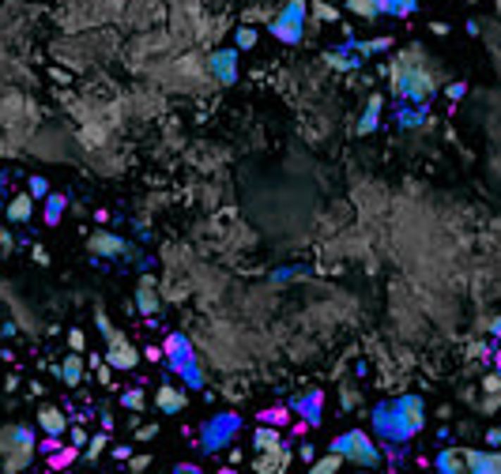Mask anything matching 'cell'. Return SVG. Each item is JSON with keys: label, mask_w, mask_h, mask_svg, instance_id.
Returning a JSON list of instances; mask_svg holds the SVG:
<instances>
[{"label": "cell", "mask_w": 501, "mask_h": 474, "mask_svg": "<svg viewBox=\"0 0 501 474\" xmlns=\"http://www.w3.org/2000/svg\"><path fill=\"white\" fill-rule=\"evenodd\" d=\"M438 474H483L486 467V451L478 448H441L433 459Z\"/></svg>", "instance_id": "7"}, {"label": "cell", "mask_w": 501, "mask_h": 474, "mask_svg": "<svg viewBox=\"0 0 501 474\" xmlns=\"http://www.w3.org/2000/svg\"><path fill=\"white\" fill-rule=\"evenodd\" d=\"M483 388H486L490 395H497V392H501V373H494V377H486V380H483Z\"/></svg>", "instance_id": "43"}, {"label": "cell", "mask_w": 501, "mask_h": 474, "mask_svg": "<svg viewBox=\"0 0 501 474\" xmlns=\"http://www.w3.org/2000/svg\"><path fill=\"white\" fill-rule=\"evenodd\" d=\"M464 94H467V83H464V80H456V83L445 87V98H449V102H460Z\"/></svg>", "instance_id": "35"}, {"label": "cell", "mask_w": 501, "mask_h": 474, "mask_svg": "<svg viewBox=\"0 0 501 474\" xmlns=\"http://www.w3.org/2000/svg\"><path fill=\"white\" fill-rule=\"evenodd\" d=\"M38 429L46 437H64L68 433V414H64L61 406H42L38 411Z\"/></svg>", "instance_id": "17"}, {"label": "cell", "mask_w": 501, "mask_h": 474, "mask_svg": "<svg viewBox=\"0 0 501 474\" xmlns=\"http://www.w3.org/2000/svg\"><path fill=\"white\" fill-rule=\"evenodd\" d=\"M253 448H256V451H271V448H283V437H279V429H276V425H264V422H260V429L253 433Z\"/></svg>", "instance_id": "23"}, {"label": "cell", "mask_w": 501, "mask_h": 474, "mask_svg": "<svg viewBox=\"0 0 501 474\" xmlns=\"http://www.w3.org/2000/svg\"><path fill=\"white\" fill-rule=\"evenodd\" d=\"M388 87L396 102H411V106H430L438 94V75L426 64L419 49H404L396 61L388 64Z\"/></svg>", "instance_id": "1"}, {"label": "cell", "mask_w": 501, "mask_h": 474, "mask_svg": "<svg viewBox=\"0 0 501 474\" xmlns=\"http://www.w3.org/2000/svg\"><path fill=\"white\" fill-rule=\"evenodd\" d=\"M426 429V403L422 395H400L392 403L373 406V433L385 444H407Z\"/></svg>", "instance_id": "2"}, {"label": "cell", "mask_w": 501, "mask_h": 474, "mask_svg": "<svg viewBox=\"0 0 501 474\" xmlns=\"http://www.w3.org/2000/svg\"><path fill=\"white\" fill-rule=\"evenodd\" d=\"M237 433H242V414H237V411H223V414L208 418L204 429H200L204 456H215V451H223V448H234Z\"/></svg>", "instance_id": "5"}, {"label": "cell", "mask_w": 501, "mask_h": 474, "mask_svg": "<svg viewBox=\"0 0 501 474\" xmlns=\"http://www.w3.org/2000/svg\"><path fill=\"white\" fill-rule=\"evenodd\" d=\"M53 373H57V377H61L64 384H68V388H75V384H83V380H87V373H83V354H75V350H72V354L64 358L61 366L53 369Z\"/></svg>", "instance_id": "21"}, {"label": "cell", "mask_w": 501, "mask_h": 474, "mask_svg": "<svg viewBox=\"0 0 501 474\" xmlns=\"http://www.w3.org/2000/svg\"><path fill=\"white\" fill-rule=\"evenodd\" d=\"M27 192L35 196V200H46V196H49V181L42 177V173H35V177L27 181Z\"/></svg>", "instance_id": "31"}, {"label": "cell", "mask_w": 501, "mask_h": 474, "mask_svg": "<svg viewBox=\"0 0 501 474\" xmlns=\"http://www.w3.org/2000/svg\"><path fill=\"white\" fill-rule=\"evenodd\" d=\"M64 207H68V196L64 192H49L46 196V207H42V215H46V226H57L64 218Z\"/></svg>", "instance_id": "22"}, {"label": "cell", "mask_w": 501, "mask_h": 474, "mask_svg": "<svg viewBox=\"0 0 501 474\" xmlns=\"http://www.w3.org/2000/svg\"><path fill=\"white\" fill-rule=\"evenodd\" d=\"M106 361L117 369V373H128V369H136V361H140V350L128 343V335L125 332H113L106 335Z\"/></svg>", "instance_id": "8"}, {"label": "cell", "mask_w": 501, "mask_h": 474, "mask_svg": "<svg viewBox=\"0 0 501 474\" xmlns=\"http://www.w3.org/2000/svg\"><path fill=\"white\" fill-rule=\"evenodd\" d=\"M30 215H35V196H30V192H16L12 196V200H8L4 204V218H8V223H30Z\"/></svg>", "instance_id": "20"}, {"label": "cell", "mask_w": 501, "mask_h": 474, "mask_svg": "<svg viewBox=\"0 0 501 474\" xmlns=\"http://www.w3.org/2000/svg\"><path fill=\"white\" fill-rule=\"evenodd\" d=\"M335 456H343V463H354V467H377L381 463V448L373 444V437L362 433V429H347V433H340L332 440Z\"/></svg>", "instance_id": "4"}, {"label": "cell", "mask_w": 501, "mask_h": 474, "mask_svg": "<svg viewBox=\"0 0 501 474\" xmlns=\"http://www.w3.org/2000/svg\"><path fill=\"white\" fill-rule=\"evenodd\" d=\"M173 474H204V470L196 467V463H178V467H173Z\"/></svg>", "instance_id": "45"}, {"label": "cell", "mask_w": 501, "mask_h": 474, "mask_svg": "<svg viewBox=\"0 0 501 474\" xmlns=\"http://www.w3.org/2000/svg\"><path fill=\"white\" fill-rule=\"evenodd\" d=\"M483 474H501V451H486V467Z\"/></svg>", "instance_id": "39"}, {"label": "cell", "mask_w": 501, "mask_h": 474, "mask_svg": "<svg viewBox=\"0 0 501 474\" xmlns=\"http://www.w3.org/2000/svg\"><path fill=\"white\" fill-rule=\"evenodd\" d=\"M430 120V106H411V102H396V125L411 132V128H422Z\"/></svg>", "instance_id": "19"}, {"label": "cell", "mask_w": 501, "mask_h": 474, "mask_svg": "<svg viewBox=\"0 0 501 474\" xmlns=\"http://www.w3.org/2000/svg\"><path fill=\"white\" fill-rule=\"evenodd\" d=\"M415 474H419V470H415Z\"/></svg>", "instance_id": "54"}, {"label": "cell", "mask_w": 501, "mask_h": 474, "mask_svg": "<svg viewBox=\"0 0 501 474\" xmlns=\"http://www.w3.org/2000/svg\"><path fill=\"white\" fill-rule=\"evenodd\" d=\"M309 8H313V15H317L321 23H340V8L324 4V0H317V4H309Z\"/></svg>", "instance_id": "30"}, {"label": "cell", "mask_w": 501, "mask_h": 474, "mask_svg": "<svg viewBox=\"0 0 501 474\" xmlns=\"http://www.w3.org/2000/svg\"><path fill=\"white\" fill-rule=\"evenodd\" d=\"M94 320H98V332H102V335L113 332V324H110V316H106V313H94Z\"/></svg>", "instance_id": "44"}, {"label": "cell", "mask_w": 501, "mask_h": 474, "mask_svg": "<svg viewBox=\"0 0 501 474\" xmlns=\"http://www.w3.org/2000/svg\"><path fill=\"white\" fill-rule=\"evenodd\" d=\"M121 406H125V411H144V406H147L144 388H128V392L121 395Z\"/></svg>", "instance_id": "29"}, {"label": "cell", "mask_w": 501, "mask_h": 474, "mask_svg": "<svg viewBox=\"0 0 501 474\" xmlns=\"http://www.w3.org/2000/svg\"><path fill=\"white\" fill-rule=\"evenodd\" d=\"M136 308L147 320H155L162 313V301H159V290H155V279H151V275H144V279L136 282Z\"/></svg>", "instance_id": "15"}, {"label": "cell", "mask_w": 501, "mask_h": 474, "mask_svg": "<svg viewBox=\"0 0 501 474\" xmlns=\"http://www.w3.org/2000/svg\"><path fill=\"white\" fill-rule=\"evenodd\" d=\"M340 467H343V456H335V451H328L324 459L309 463V474H340Z\"/></svg>", "instance_id": "25"}, {"label": "cell", "mask_w": 501, "mask_h": 474, "mask_svg": "<svg viewBox=\"0 0 501 474\" xmlns=\"http://www.w3.org/2000/svg\"><path fill=\"white\" fill-rule=\"evenodd\" d=\"M490 335L501 339V316H494V320H490Z\"/></svg>", "instance_id": "47"}, {"label": "cell", "mask_w": 501, "mask_h": 474, "mask_svg": "<svg viewBox=\"0 0 501 474\" xmlns=\"http://www.w3.org/2000/svg\"><path fill=\"white\" fill-rule=\"evenodd\" d=\"M87 249H91L94 256H102V260H117V256L128 252V241L110 234V230H98V234H91V241H87Z\"/></svg>", "instance_id": "11"}, {"label": "cell", "mask_w": 501, "mask_h": 474, "mask_svg": "<svg viewBox=\"0 0 501 474\" xmlns=\"http://www.w3.org/2000/svg\"><path fill=\"white\" fill-rule=\"evenodd\" d=\"M38 448L46 451V456H53V451H61V448H64V437H46V440H42Z\"/></svg>", "instance_id": "40"}, {"label": "cell", "mask_w": 501, "mask_h": 474, "mask_svg": "<svg viewBox=\"0 0 501 474\" xmlns=\"http://www.w3.org/2000/svg\"><path fill=\"white\" fill-rule=\"evenodd\" d=\"M155 403L162 414H181L185 406H189V395H185V388H173V384H162V388L155 392Z\"/></svg>", "instance_id": "18"}, {"label": "cell", "mask_w": 501, "mask_h": 474, "mask_svg": "<svg viewBox=\"0 0 501 474\" xmlns=\"http://www.w3.org/2000/svg\"><path fill=\"white\" fill-rule=\"evenodd\" d=\"M12 249H16L12 230H8V226H0V260H4V256H12Z\"/></svg>", "instance_id": "33"}, {"label": "cell", "mask_w": 501, "mask_h": 474, "mask_svg": "<svg viewBox=\"0 0 501 474\" xmlns=\"http://www.w3.org/2000/svg\"><path fill=\"white\" fill-rule=\"evenodd\" d=\"M102 429H106V433L113 429V414H110V411H102Z\"/></svg>", "instance_id": "49"}, {"label": "cell", "mask_w": 501, "mask_h": 474, "mask_svg": "<svg viewBox=\"0 0 501 474\" xmlns=\"http://www.w3.org/2000/svg\"><path fill=\"white\" fill-rule=\"evenodd\" d=\"M113 456L128 463V459H132V448H128V444H117V448H113Z\"/></svg>", "instance_id": "46"}, {"label": "cell", "mask_w": 501, "mask_h": 474, "mask_svg": "<svg viewBox=\"0 0 501 474\" xmlns=\"http://www.w3.org/2000/svg\"><path fill=\"white\" fill-rule=\"evenodd\" d=\"M486 448L490 451H501V429H486Z\"/></svg>", "instance_id": "42"}, {"label": "cell", "mask_w": 501, "mask_h": 474, "mask_svg": "<svg viewBox=\"0 0 501 474\" xmlns=\"http://www.w3.org/2000/svg\"><path fill=\"white\" fill-rule=\"evenodd\" d=\"M57 474H72V470H57Z\"/></svg>", "instance_id": "53"}, {"label": "cell", "mask_w": 501, "mask_h": 474, "mask_svg": "<svg viewBox=\"0 0 501 474\" xmlns=\"http://www.w3.org/2000/svg\"><path fill=\"white\" fill-rule=\"evenodd\" d=\"M144 358H151V361H159V358H162V350H159V347H147V350H144Z\"/></svg>", "instance_id": "50"}, {"label": "cell", "mask_w": 501, "mask_h": 474, "mask_svg": "<svg viewBox=\"0 0 501 474\" xmlns=\"http://www.w3.org/2000/svg\"><path fill=\"white\" fill-rule=\"evenodd\" d=\"M162 354L170 358V366H173V373L185 380V388H204V373H200V366H196L192 347H189V339H185L181 332H170V335H166Z\"/></svg>", "instance_id": "6"}, {"label": "cell", "mask_w": 501, "mask_h": 474, "mask_svg": "<svg viewBox=\"0 0 501 474\" xmlns=\"http://www.w3.org/2000/svg\"><path fill=\"white\" fill-rule=\"evenodd\" d=\"M75 456H80V448H75V444H64L57 456H49V470H68Z\"/></svg>", "instance_id": "27"}, {"label": "cell", "mask_w": 501, "mask_h": 474, "mask_svg": "<svg viewBox=\"0 0 501 474\" xmlns=\"http://www.w3.org/2000/svg\"><path fill=\"white\" fill-rule=\"evenodd\" d=\"M151 467V456H147V451H144V456H132V459H128V470H132V474H144Z\"/></svg>", "instance_id": "38"}, {"label": "cell", "mask_w": 501, "mask_h": 474, "mask_svg": "<svg viewBox=\"0 0 501 474\" xmlns=\"http://www.w3.org/2000/svg\"><path fill=\"white\" fill-rule=\"evenodd\" d=\"M256 42H260V30H256L253 23H242V27L234 30V46L242 49V53H245V49H253Z\"/></svg>", "instance_id": "24"}, {"label": "cell", "mask_w": 501, "mask_h": 474, "mask_svg": "<svg viewBox=\"0 0 501 474\" xmlns=\"http://www.w3.org/2000/svg\"><path fill=\"white\" fill-rule=\"evenodd\" d=\"M87 440H91V433H87L83 425H68V444H75V448H87Z\"/></svg>", "instance_id": "34"}, {"label": "cell", "mask_w": 501, "mask_h": 474, "mask_svg": "<svg viewBox=\"0 0 501 474\" xmlns=\"http://www.w3.org/2000/svg\"><path fill=\"white\" fill-rule=\"evenodd\" d=\"M38 448V437L30 425H8L0 433V456H12V451H35Z\"/></svg>", "instance_id": "10"}, {"label": "cell", "mask_w": 501, "mask_h": 474, "mask_svg": "<svg viewBox=\"0 0 501 474\" xmlns=\"http://www.w3.org/2000/svg\"><path fill=\"white\" fill-rule=\"evenodd\" d=\"M290 411L302 418V422H309V425H321V418H324V392L321 388H309L302 399H294L290 403Z\"/></svg>", "instance_id": "12"}, {"label": "cell", "mask_w": 501, "mask_h": 474, "mask_svg": "<svg viewBox=\"0 0 501 474\" xmlns=\"http://www.w3.org/2000/svg\"><path fill=\"white\" fill-rule=\"evenodd\" d=\"M347 12H354L358 19H377V0H347Z\"/></svg>", "instance_id": "28"}, {"label": "cell", "mask_w": 501, "mask_h": 474, "mask_svg": "<svg viewBox=\"0 0 501 474\" xmlns=\"http://www.w3.org/2000/svg\"><path fill=\"white\" fill-rule=\"evenodd\" d=\"M106 440H110V437H106V433H91V440H87V459H98V456H102V448H106Z\"/></svg>", "instance_id": "32"}, {"label": "cell", "mask_w": 501, "mask_h": 474, "mask_svg": "<svg viewBox=\"0 0 501 474\" xmlns=\"http://www.w3.org/2000/svg\"><path fill=\"white\" fill-rule=\"evenodd\" d=\"M237 46H223V49H211L208 53V72L219 87H230L237 83Z\"/></svg>", "instance_id": "9"}, {"label": "cell", "mask_w": 501, "mask_h": 474, "mask_svg": "<svg viewBox=\"0 0 501 474\" xmlns=\"http://www.w3.org/2000/svg\"><path fill=\"white\" fill-rule=\"evenodd\" d=\"M309 27V0H283L268 19V35L283 46H302Z\"/></svg>", "instance_id": "3"}, {"label": "cell", "mask_w": 501, "mask_h": 474, "mask_svg": "<svg viewBox=\"0 0 501 474\" xmlns=\"http://www.w3.org/2000/svg\"><path fill=\"white\" fill-rule=\"evenodd\" d=\"M298 456H302V459H317V451H313V444H302Z\"/></svg>", "instance_id": "48"}, {"label": "cell", "mask_w": 501, "mask_h": 474, "mask_svg": "<svg viewBox=\"0 0 501 474\" xmlns=\"http://www.w3.org/2000/svg\"><path fill=\"white\" fill-rule=\"evenodd\" d=\"M0 211H4V177H0Z\"/></svg>", "instance_id": "51"}, {"label": "cell", "mask_w": 501, "mask_h": 474, "mask_svg": "<svg viewBox=\"0 0 501 474\" xmlns=\"http://www.w3.org/2000/svg\"><path fill=\"white\" fill-rule=\"evenodd\" d=\"M283 418H287V406H276V411H264V414H260V422H264V425H279Z\"/></svg>", "instance_id": "37"}, {"label": "cell", "mask_w": 501, "mask_h": 474, "mask_svg": "<svg viewBox=\"0 0 501 474\" xmlns=\"http://www.w3.org/2000/svg\"><path fill=\"white\" fill-rule=\"evenodd\" d=\"M324 61H328L335 72H362V64H366V57H362V53L347 49L343 42H335L332 49H324Z\"/></svg>", "instance_id": "14"}, {"label": "cell", "mask_w": 501, "mask_h": 474, "mask_svg": "<svg viewBox=\"0 0 501 474\" xmlns=\"http://www.w3.org/2000/svg\"><path fill=\"white\" fill-rule=\"evenodd\" d=\"M381 113H385V94H369V98H366L362 117H358V125H354V132H358V136H369V132H377V125H381Z\"/></svg>", "instance_id": "16"}, {"label": "cell", "mask_w": 501, "mask_h": 474, "mask_svg": "<svg viewBox=\"0 0 501 474\" xmlns=\"http://www.w3.org/2000/svg\"><path fill=\"white\" fill-rule=\"evenodd\" d=\"M30 456L35 451H12V456H4V474H23L30 467Z\"/></svg>", "instance_id": "26"}, {"label": "cell", "mask_w": 501, "mask_h": 474, "mask_svg": "<svg viewBox=\"0 0 501 474\" xmlns=\"http://www.w3.org/2000/svg\"><path fill=\"white\" fill-rule=\"evenodd\" d=\"M290 448L283 444V448H271V451H256L253 456V470L256 474H287V467H290Z\"/></svg>", "instance_id": "13"}, {"label": "cell", "mask_w": 501, "mask_h": 474, "mask_svg": "<svg viewBox=\"0 0 501 474\" xmlns=\"http://www.w3.org/2000/svg\"><path fill=\"white\" fill-rule=\"evenodd\" d=\"M132 437H136V440H155V437H159V425H151V422H147V425H136Z\"/></svg>", "instance_id": "41"}, {"label": "cell", "mask_w": 501, "mask_h": 474, "mask_svg": "<svg viewBox=\"0 0 501 474\" xmlns=\"http://www.w3.org/2000/svg\"><path fill=\"white\" fill-rule=\"evenodd\" d=\"M68 350H75V354H83V350H87V339H83L80 328H72V332H68Z\"/></svg>", "instance_id": "36"}, {"label": "cell", "mask_w": 501, "mask_h": 474, "mask_svg": "<svg viewBox=\"0 0 501 474\" xmlns=\"http://www.w3.org/2000/svg\"><path fill=\"white\" fill-rule=\"evenodd\" d=\"M219 474H237V467H223Z\"/></svg>", "instance_id": "52"}]
</instances>
